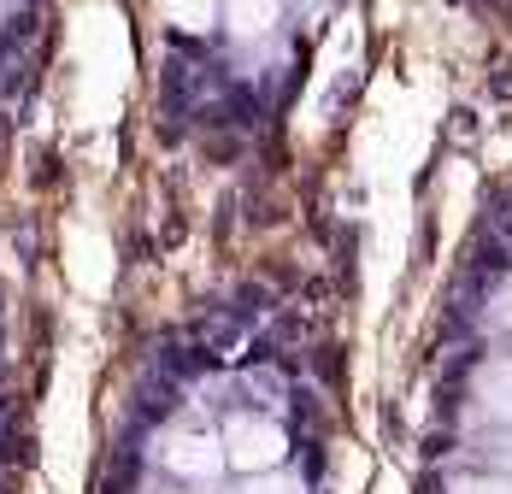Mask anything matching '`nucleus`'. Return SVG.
Segmentation results:
<instances>
[{"label": "nucleus", "mask_w": 512, "mask_h": 494, "mask_svg": "<svg viewBox=\"0 0 512 494\" xmlns=\"http://www.w3.org/2000/svg\"><path fill=\"white\" fill-rule=\"evenodd\" d=\"M283 453H289V436H283V424H271V418L242 412V418L224 424V459H230V471H242V477L277 471Z\"/></svg>", "instance_id": "nucleus-1"}, {"label": "nucleus", "mask_w": 512, "mask_h": 494, "mask_svg": "<svg viewBox=\"0 0 512 494\" xmlns=\"http://www.w3.org/2000/svg\"><path fill=\"white\" fill-rule=\"evenodd\" d=\"M165 471L171 477H189V483H212L230 459H224V436H206V430H183V436H171L165 442Z\"/></svg>", "instance_id": "nucleus-2"}, {"label": "nucleus", "mask_w": 512, "mask_h": 494, "mask_svg": "<svg viewBox=\"0 0 512 494\" xmlns=\"http://www.w3.org/2000/svg\"><path fill=\"white\" fill-rule=\"evenodd\" d=\"M471 395H477V406H483L495 424H512V359H489V365H477Z\"/></svg>", "instance_id": "nucleus-3"}, {"label": "nucleus", "mask_w": 512, "mask_h": 494, "mask_svg": "<svg viewBox=\"0 0 512 494\" xmlns=\"http://www.w3.org/2000/svg\"><path fill=\"white\" fill-rule=\"evenodd\" d=\"M277 12H283V0H224V24H230L242 42L265 36V30L277 24Z\"/></svg>", "instance_id": "nucleus-4"}, {"label": "nucleus", "mask_w": 512, "mask_h": 494, "mask_svg": "<svg viewBox=\"0 0 512 494\" xmlns=\"http://www.w3.org/2000/svg\"><path fill=\"white\" fill-rule=\"evenodd\" d=\"M159 6H165V18L183 24V30H206L212 12H218V0H159Z\"/></svg>", "instance_id": "nucleus-5"}, {"label": "nucleus", "mask_w": 512, "mask_h": 494, "mask_svg": "<svg viewBox=\"0 0 512 494\" xmlns=\"http://www.w3.org/2000/svg\"><path fill=\"white\" fill-rule=\"evenodd\" d=\"M448 494H512V477H495V471H477V477H454Z\"/></svg>", "instance_id": "nucleus-6"}, {"label": "nucleus", "mask_w": 512, "mask_h": 494, "mask_svg": "<svg viewBox=\"0 0 512 494\" xmlns=\"http://www.w3.org/2000/svg\"><path fill=\"white\" fill-rule=\"evenodd\" d=\"M248 494H307L301 477H283V471H254L248 477Z\"/></svg>", "instance_id": "nucleus-7"}, {"label": "nucleus", "mask_w": 512, "mask_h": 494, "mask_svg": "<svg viewBox=\"0 0 512 494\" xmlns=\"http://www.w3.org/2000/svg\"><path fill=\"white\" fill-rule=\"evenodd\" d=\"M489 324H495V330H512V277L495 289V300H489Z\"/></svg>", "instance_id": "nucleus-8"}]
</instances>
